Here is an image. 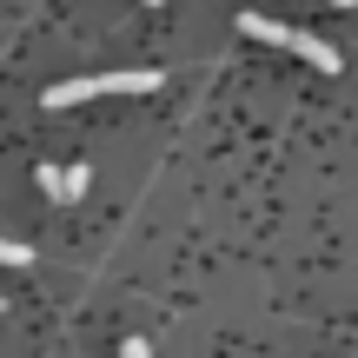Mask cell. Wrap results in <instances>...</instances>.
<instances>
[{"label": "cell", "instance_id": "1", "mask_svg": "<svg viewBox=\"0 0 358 358\" xmlns=\"http://www.w3.org/2000/svg\"><path fill=\"white\" fill-rule=\"evenodd\" d=\"M239 34L266 40V47H285V53H299V60H312L319 73H338V47H332V40H319V34L279 27V20H266V13H239Z\"/></svg>", "mask_w": 358, "mask_h": 358}, {"label": "cell", "instance_id": "2", "mask_svg": "<svg viewBox=\"0 0 358 358\" xmlns=\"http://www.w3.org/2000/svg\"><path fill=\"white\" fill-rule=\"evenodd\" d=\"M159 73H87V80H60V87H47V106L60 113V106H80V100H106V93H153Z\"/></svg>", "mask_w": 358, "mask_h": 358}, {"label": "cell", "instance_id": "3", "mask_svg": "<svg viewBox=\"0 0 358 358\" xmlns=\"http://www.w3.org/2000/svg\"><path fill=\"white\" fill-rule=\"evenodd\" d=\"M34 179H40V192H47V199H80V192H87V179H93V166H87V159H80V166H40Z\"/></svg>", "mask_w": 358, "mask_h": 358}, {"label": "cell", "instance_id": "4", "mask_svg": "<svg viewBox=\"0 0 358 358\" xmlns=\"http://www.w3.org/2000/svg\"><path fill=\"white\" fill-rule=\"evenodd\" d=\"M0 266H34V245H20V239H0Z\"/></svg>", "mask_w": 358, "mask_h": 358}, {"label": "cell", "instance_id": "5", "mask_svg": "<svg viewBox=\"0 0 358 358\" xmlns=\"http://www.w3.org/2000/svg\"><path fill=\"white\" fill-rule=\"evenodd\" d=\"M120 358H153V352H146V338H127V352H120Z\"/></svg>", "mask_w": 358, "mask_h": 358}]
</instances>
